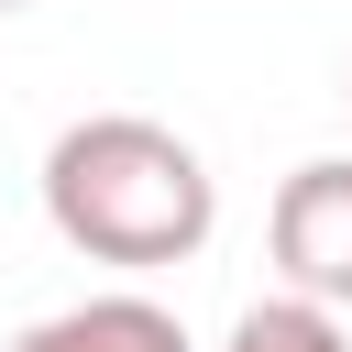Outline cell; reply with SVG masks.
<instances>
[{
	"label": "cell",
	"mask_w": 352,
	"mask_h": 352,
	"mask_svg": "<svg viewBox=\"0 0 352 352\" xmlns=\"http://www.w3.org/2000/svg\"><path fill=\"white\" fill-rule=\"evenodd\" d=\"M44 220L66 253L154 275V264H187L209 242L220 187H209L187 132H165L143 110H88L44 143Z\"/></svg>",
	"instance_id": "cell-1"
},
{
	"label": "cell",
	"mask_w": 352,
	"mask_h": 352,
	"mask_svg": "<svg viewBox=\"0 0 352 352\" xmlns=\"http://www.w3.org/2000/svg\"><path fill=\"white\" fill-rule=\"evenodd\" d=\"M275 275L308 308H352V154H308L275 187Z\"/></svg>",
	"instance_id": "cell-2"
},
{
	"label": "cell",
	"mask_w": 352,
	"mask_h": 352,
	"mask_svg": "<svg viewBox=\"0 0 352 352\" xmlns=\"http://www.w3.org/2000/svg\"><path fill=\"white\" fill-rule=\"evenodd\" d=\"M11 352H187V319L154 297H77V308L33 319Z\"/></svg>",
	"instance_id": "cell-3"
},
{
	"label": "cell",
	"mask_w": 352,
	"mask_h": 352,
	"mask_svg": "<svg viewBox=\"0 0 352 352\" xmlns=\"http://www.w3.org/2000/svg\"><path fill=\"white\" fill-rule=\"evenodd\" d=\"M231 352H352L341 341V308H308V297H264L231 319Z\"/></svg>",
	"instance_id": "cell-4"
},
{
	"label": "cell",
	"mask_w": 352,
	"mask_h": 352,
	"mask_svg": "<svg viewBox=\"0 0 352 352\" xmlns=\"http://www.w3.org/2000/svg\"><path fill=\"white\" fill-rule=\"evenodd\" d=\"M341 99H352V77H341Z\"/></svg>",
	"instance_id": "cell-5"
},
{
	"label": "cell",
	"mask_w": 352,
	"mask_h": 352,
	"mask_svg": "<svg viewBox=\"0 0 352 352\" xmlns=\"http://www.w3.org/2000/svg\"><path fill=\"white\" fill-rule=\"evenodd\" d=\"M0 11H11V0H0Z\"/></svg>",
	"instance_id": "cell-6"
}]
</instances>
